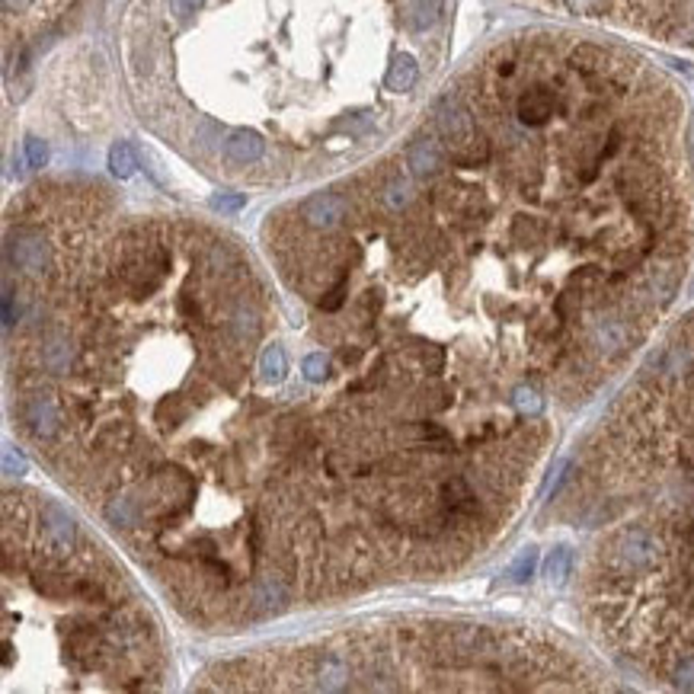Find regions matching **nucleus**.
<instances>
[{"label": "nucleus", "instance_id": "f257e3e1", "mask_svg": "<svg viewBox=\"0 0 694 694\" xmlns=\"http://www.w3.org/2000/svg\"><path fill=\"white\" fill-rule=\"evenodd\" d=\"M662 560V541L650 528H627L611 541L608 569L611 576H637L650 573Z\"/></svg>", "mask_w": 694, "mask_h": 694}, {"label": "nucleus", "instance_id": "f03ea898", "mask_svg": "<svg viewBox=\"0 0 694 694\" xmlns=\"http://www.w3.org/2000/svg\"><path fill=\"white\" fill-rule=\"evenodd\" d=\"M7 263L26 279H45L51 273V244L42 231L23 225L7 234Z\"/></svg>", "mask_w": 694, "mask_h": 694}, {"label": "nucleus", "instance_id": "7ed1b4c3", "mask_svg": "<svg viewBox=\"0 0 694 694\" xmlns=\"http://www.w3.org/2000/svg\"><path fill=\"white\" fill-rule=\"evenodd\" d=\"M432 125H435V134L442 138V144L449 151L464 148V144H470V141L480 134L477 122H474V113H470L458 97H451V93L435 103Z\"/></svg>", "mask_w": 694, "mask_h": 694}, {"label": "nucleus", "instance_id": "20e7f679", "mask_svg": "<svg viewBox=\"0 0 694 694\" xmlns=\"http://www.w3.org/2000/svg\"><path fill=\"white\" fill-rule=\"evenodd\" d=\"M291 598V586H288V576L282 569H269L260 579L253 582L250 589V602H246V617L250 621H260V617L279 615L282 608Z\"/></svg>", "mask_w": 694, "mask_h": 694}, {"label": "nucleus", "instance_id": "39448f33", "mask_svg": "<svg viewBox=\"0 0 694 694\" xmlns=\"http://www.w3.org/2000/svg\"><path fill=\"white\" fill-rule=\"evenodd\" d=\"M39 525H42V547L51 557H68L74 551V541H78V525L64 513L58 503H42V515H39Z\"/></svg>", "mask_w": 694, "mask_h": 694}, {"label": "nucleus", "instance_id": "423d86ee", "mask_svg": "<svg viewBox=\"0 0 694 694\" xmlns=\"http://www.w3.org/2000/svg\"><path fill=\"white\" fill-rule=\"evenodd\" d=\"M349 217V199L339 192H317L301 205V221L314 231H337Z\"/></svg>", "mask_w": 694, "mask_h": 694}, {"label": "nucleus", "instance_id": "0eeeda50", "mask_svg": "<svg viewBox=\"0 0 694 694\" xmlns=\"http://www.w3.org/2000/svg\"><path fill=\"white\" fill-rule=\"evenodd\" d=\"M23 422H26L35 439H55L64 422V413L51 393L39 391V393H29L26 403H23Z\"/></svg>", "mask_w": 694, "mask_h": 694}, {"label": "nucleus", "instance_id": "6e6552de", "mask_svg": "<svg viewBox=\"0 0 694 694\" xmlns=\"http://www.w3.org/2000/svg\"><path fill=\"white\" fill-rule=\"evenodd\" d=\"M445 157H449V148L442 144V138L439 134H422L407 148V167L416 180H435L442 173Z\"/></svg>", "mask_w": 694, "mask_h": 694}, {"label": "nucleus", "instance_id": "1a4fd4ad", "mask_svg": "<svg viewBox=\"0 0 694 694\" xmlns=\"http://www.w3.org/2000/svg\"><path fill=\"white\" fill-rule=\"evenodd\" d=\"M637 343V330H634V323L625 320V317H602L596 320L592 327V346L605 356H621L627 352L631 346Z\"/></svg>", "mask_w": 694, "mask_h": 694}, {"label": "nucleus", "instance_id": "9d476101", "mask_svg": "<svg viewBox=\"0 0 694 694\" xmlns=\"http://www.w3.org/2000/svg\"><path fill=\"white\" fill-rule=\"evenodd\" d=\"M554 113H557V93L544 84L528 87L519 97V103H515V116H519V122L528 128L547 125V122L554 119Z\"/></svg>", "mask_w": 694, "mask_h": 694}, {"label": "nucleus", "instance_id": "9b49d317", "mask_svg": "<svg viewBox=\"0 0 694 694\" xmlns=\"http://www.w3.org/2000/svg\"><path fill=\"white\" fill-rule=\"evenodd\" d=\"M310 679H314L317 691H343V688H349V679H352L349 660H346L343 652H337V650L320 652V656L314 660V672H310Z\"/></svg>", "mask_w": 694, "mask_h": 694}, {"label": "nucleus", "instance_id": "f8f14e48", "mask_svg": "<svg viewBox=\"0 0 694 694\" xmlns=\"http://www.w3.org/2000/svg\"><path fill=\"white\" fill-rule=\"evenodd\" d=\"M266 157V138L253 128H237V132H227L225 138V161L237 163V167H250V163H260Z\"/></svg>", "mask_w": 694, "mask_h": 694}, {"label": "nucleus", "instance_id": "ddd939ff", "mask_svg": "<svg viewBox=\"0 0 694 694\" xmlns=\"http://www.w3.org/2000/svg\"><path fill=\"white\" fill-rule=\"evenodd\" d=\"M442 513L449 519H474L480 513V503L464 477H451L442 486Z\"/></svg>", "mask_w": 694, "mask_h": 694}, {"label": "nucleus", "instance_id": "4468645a", "mask_svg": "<svg viewBox=\"0 0 694 694\" xmlns=\"http://www.w3.org/2000/svg\"><path fill=\"white\" fill-rule=\"evenodd\" d=\"M106 643V627L99 631L97 625H78V627H70L68 637H64V646H68V652L74 656V660H93L99 652V646Z\"/></svg>", "mask_w": 694, "mask_h": 694}, {"label": "nucleus", "instance_id": "2eb2a0df", "mask_svg": "<svg viewBox=\"0 0 694 694\" xmlns=\"http://www.w3.org/2000/svg\"><path fill=\"white\" fill-rule=\"evenodd\" d=\"M416 80H420V64H416L413 55L400 51V55L391 61V68H387L384 87L387 90H393V93H410L416 87Z\"/></svg>", "mask_w": 694, "mask_h": 694}, {"label": "nucleus", "instance_id": "dca6fc26", "mask_svg": "<svg viewBox=\"0 0 694 694\" xmlns=\"http://www.w3.org/2000/svg\"><path fill=\"white\" fill-rule=\"evenodd\" d=\"M403 20L413 32H426L442 20V0H410L403 7Z\"/></svg>", "mask_w": 694, "mask_h": 694}, {"label": "nucleus", "instance_id": "f3484780", "mask_svg": "<svg viewBox=\"0 0 694 694\" xmlns=\"http://www.w3.org/2000/svg\"><path fill=\"white\" fill-rule=\"evenodd\" d=\"M39 365L49 375H64L70 368V343L64 337H49L39 349Z\"/></svg>", "mask_w": 694, "mask_h": 694}, {"label": "nucleus", "instance_id": "a211bd4d", "mask_svg": "<svg viewBox=\"0 0 694 694\" xmlns=\"http://www.w3.org/2000/svg\"><path fill=\"white\" fill-rule=\"evenodd\" d=\"M227 330H231V337L237 339V343H253V339L260 337V314L246 301H240L237 308H234L231 320H227Z\"/></svg>", "mask_w": 694, "mask_h": 694}, {"label": "nucleus", "instance_id": "6ab92c4d", "mask_svg": "<svg viewBox=\"0 0 694 694\" xmlns=\"http://www.w3.org/2000/svg\"><path fill=\"white\" fill-rule=\"evenodd\" d=\"M132 445V426L122 420H113V422H103L93 435V449L97 451H116V449H128Z\"/></svg>", "mask_w": 694, "mask_h": 694}, {"label": "nucleus", "instance_id": "aec40b11", "mask_svg": "<svg viewBox=\"0 0 694 694\" xmlns=\"http://www.w3.org/2000/svg\"><path fill=\"white\" fill-rule=\"evenodd\" d=\"M103 513H106V522L113 528H122V532H128V528H134L141 522V509L132 496H113L106 503Z\"/></svg>", "mask_w": 694, "mask_h": 694}, {"label": "nucleus", "instance_id": "412c9836", "mask_svg": "<svg viewBox=\"0 0 694 694\" xmlns=\"http://www.w3.org/2000/svg\"><path fill=\"white\" fill-rule=\"evenodd\" d=\"M691 365H694L691 346H669V349L656 358V368H660V375H666V378H681V375L691 372Z\"/></svg>", "mask_w": 694, "mask_h": 694}, {"label": "nucleus", "instance_id": "4be33fe9", "mask_svg": "<svg viewBox=\"0 0 694 694\" xmlns=\"http://www.w3.org/2000/svg\"><path fill=\"white\" fill-rule=\"evenodd\" d=\"M378 199H381V205H384V211L397 215V211H403L410 202H413V186H410L407 180L393 176V180H387L384 186H381Z\"/></svg>", "mask_w": 694, "mask_h": 694}, {"label": "nucleus", "instance_id": "5701e85b", "mask_svg": "<svg viewBox=\"0 0 694 694\" xmlns=\"http://www.w3.org/2000/svg\"><path fill=\"white\" fill-rule=\"evenodd\" d=\"M320 541H323V525H320V519H314V515L298 522V525L291 528V547L301 551V554H314L317 547H320Z\"/></svg>", "mask_w": 694, "mask_h": 694}, {"label": "nucleus", "instance_id": "b1692460", "mask_svg": "<svg viewBox=\"0 0 694 694\" xmlns=\"http://www.w3.org/2000/svg\"><path fill=\"white\" fill-rule=\"evenodd\" d=\"M679 269L675 266H666V269H652V275H650V291H652V298H660L662 304L666 301H672V295L679 291Z\"/></svg>", "mask_w": 694, "mask_h": 694}, {"label": "nucleus", "instance_id": "393cba45", "mask_svg": "<svg viewBox=\"0 0 694 694\" xmlns=\"http://www.w3.org/2000/svg\"><path fill=\"white\" fill-rule=\"evenodd\" d=\"M285 352H282V346H266L260 356V375L263 381H273V384H279L282 378H285Z\"/></svg>", "mask_w": 694, "mask_h": 694}, {"label": "nucleus", "instance_id": "a878e982", "mask_svg": "<svg viewBox=\"0 0 694 694\" xmlns=\"http://www.w3.org/2000/svg\"><path fill=\"white\" fill-rule=\"evenodd\" d=\"M534 569H538V547H525V551H519V557H515V560L509 563L505 576H509V582L522 586V582L532 579Z\"/></svg>", "mask_w": 694, "mask_h": 694}, {"label": "nucleus", "instance_id": "bb28decb", "mask_svg": "<svg viewBox=\"0 0 694 694\" xmlns=\"http://www.w3.org/2000/svg\"><path fill=\"white\" fill-rule=\"evenodd\" d=\"M569 569H573V551H569V547H557L554 554L547 557L544 576L554 582V586H560V582H567Z\"/></svg>", "mask_w": 694, "mask_h": 694}, {"label": "nucleus", "instance_id": "cd10ccee", "mask_svg": "<svg viewBox=\"0 0 694 694\" xmlns=\"http://www.w3.org/2000/svg\"><path fill=\"white\" fill-rule=\"evenodd\" d=\"M109 170H113V176H119V180H128V176L138 170V157H134V151L128 148L125 141H119V144L109 151Z\"/></svg>", "mask_w": 694, "mask_h": 694}, {"label": "nucleus", "instance_id": "c85d7f7f", "mask_svg": "<svg viewBox=\"0 0 694 694\" xmlns=\"http://www.w3.org/2000/svg\"><path fill=\"white\" fill-rule=\"evenodd\" d=\"M186 416H190V403L182 397H167L161 407H157V422H161L163 429H176Z\"/></svg>", "mask_w": 694, "mask_h": 694}, {"label": "nucleus", "instance_id": "c756f323", "mask_svg": "<svg viewBox=\"0 0 694 694\" xmlns=\"http://www.w3.org/2000/svg\"><path fill=\"white\" fill-rule=\"evenodd\" d=\"M541 221L538 217H528V215H519L513 217V225H509V234H513L515 244H534V240L541 237Z\"/></svg>", "mask_w": 694, "mask_h": 694}, {"label": "nucleus", "instance_id": "7c9ffc66", "mask_svg": "<svg viewBox=\"0 0 694 694\" xmlns=\"http://www.w3.org/2000/svg\"><path fill=\"white\" fill-rule=\"evenodd\" d=\"M346 291H349V266L343 269V273L337 275V282H333V288L327 291V295L320 298V308L327 310V314H333V310L343 308L346 301Z\"/></svg>", "mask_w": 694, "mask_h": 694}, {"label": "nucleus", "instance_id": "2f4dec72", "mask_svg": "<svg viewBox=\"0 0 694 694\" xmlns=\"http://www.w3.org/2000/svg\"><path fill=\"white\" fill-rule=\"evenodd\" d=\"M513 403H515V410L525 413V416H538L541 407H544V400H541V393L534 391V387H519L515 397H513Z\"/></svg>", "mask_w": 694, "mask_h": 694}, {"label": "nucleus", "instance_id": "473e14b6", "mask_svg": "<svg viewBox=\"0 0 694 694\" xmlns=\"http://www.w3.org/2000/svg\"><path fill=\"white\" fill-rule=\"evenodd\" d=\"M205 0H167V14L173 16L176 23H186L202 10Z\"/></svg>", "mask_w": 694, "mask_h": 694}, {"label": "nucleus", "instance_id": "72a5a7b5", "mask_svg": "<svg viewBox=\"0 0 694 694\" xmlns=\"http://www.w3.org/2000/svg\"><path fill=\"white\" fill-rule=\"evenodd\" d=\"M45 161H49V148H45V141L35 138V134H29L26 138V163L32 170H42Z\"/></svg>", "mask_w": 694, "mask_h": 694}, {"label": "nucleus", "instance_id": "f704fd0d", "mask_svg": "<svg viewBox=\"0 0 694 694\" xmlns=\"http://www.w3.org/2000/svg\"><path fill=\"white\" fill-rule=\"evenodd\" d=\"M563 7L573 10V14H582V16H596V14H605L608 10L611 0H560Z\"/></svg>", "mask_w": 694, "mask_h": 694}, {"label": "nucleus", "instance_id": "c9c22d12", "mask_svg": "<svg viewBox=\"0 0 694 694\" xmlns=\"http://www.w3.org/2000/svg\"><path fill=\"white\" fill-rule=\"evenodd\" d=\"M672 681H675V688H681V691H694V656H685V660L675 666Z\"/></svg>", "mask_w": 694, "mask_h": 694}, {"label": "nucleus", "instance_id": "e433bc0d", "mask_svg": "<svg viewBox=\"0 0 694 694\" xmlns=\"http://www.w3.org/2000/svg\"><path fill=\"white\" fill-rule=\"evenodd\" d=\"M327 372H330V362L323 356H308L304 358V378L314 381V384H320L323 378H327Z\"/></svg>", "mask_w": 694, "mask_h": 694}, {"label": "nucleus", "instance_id": "4c0bfd02", "mask_svg": "<svg viewBox=\"0 0 694 694\" xmlns=\"http://www.w3.org/2000/svg\"><path fill=\"white\" fill-rule=\"evenodd\" d=\"M176 310H180L182 317H190V320H202V308H199L196 295H190V291H182V295L176 298Z\"/></svg>", "mask_w": 694, "mask_h": 694}, {"label": "nucleus", "instance_id": "58836bf2", "mask_svg": "<svg viewBox=\"0 0 694 694\" xmlns=\"http://www.w3.org/2000/svg\"><path fill=\"white\" fill-rule=\"evenodd\" d=\"M4 474H7V477H20V474H26V458L16 455L14 449H4Z\"/></svg>", "mask_w": 694, "mask_h": 694}, {"label": "nucleus", "instance_id": "ea45409f", "mask_svg": "<svg viewBox=\"0 0 694 694\" xmlns=\"http://www.w3.org/2000/svg\"><path fill=\"white\" fill-rule=\"evenodd\" d=\"M422 365H426V372L439 375L445 368V352L439 349V346H426V352H422Z\"/></svg>", "mask_w": 694, "mask_h": 694}, {"label": "nucleus", "instance_id": "a19ab883", "mask_svg": "<svg viewBox=\"0 0 694 694\" xmlns=\"http://www.w3.org/2000/svg\"><path fill=\"white\" fill-rule=\"evenodd\" d=\"M4 4V20H14V16H23L35 7V0H0Z\"/></svg>", "mask_w": 694, "mask_h": 694}, {"label": "nucleus", "instance_id": "79ce46f5", "mask_svg": "<svg viewBox=\"0 0 694 694\" xmlns=\"http://www.w3.org/2000/svg\"><path fill=\"white\" fill-rule=\"evenodd\" d=\"M246 199L244 196H215L211 199V208H221V211H237L244 208Z\"/></svg>", "mask_w": 694, "mask_h": 694}, {"label": "nucleus", "instance_id": "37998d69", "mask_svg": "<svg viewBox=\"0 0 694 694\" xmlns=\"http://www.w3.org/2000/svg\"><path fill=\"white\" fill-rule=\"evenodd\" d=\"M356 358H358V349H343V362L346 365H352Z\"/></svg>", "mask_w": 694, "mask_h": 694}]
</instances>
